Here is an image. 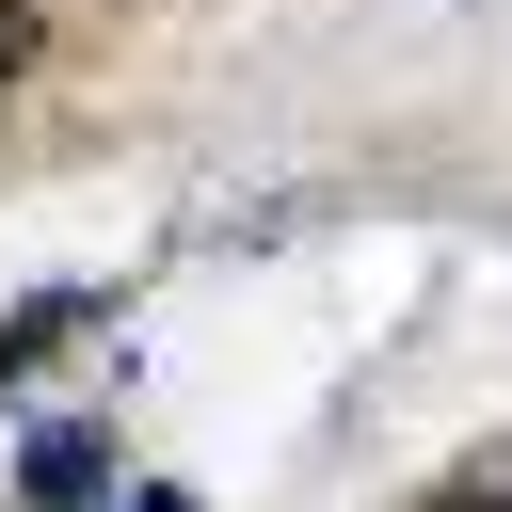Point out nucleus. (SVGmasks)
<instances>
[{
    "label": "nucleus",
    "mask_w": 512,
    "mask_h": 512,
    "mask_svg": "<svg viewBox=\"0 0 512 512\" xmlns=\"http://www.w3.org/2000/svg\"><path fill=\"white\" fill-rule=\"evenodd\" d=\"M16 64H32V16H16V0H0V80H16Z\"/></svg>",
    "instance_id": "2"
},
{
    "label": "nucleus",
    "mask_w": 512,
    "mask_h": 512,
    "mask_svg": "<svg viewBox=\"0 0 512 512\" xmlns=\"http://www.w3.org/2000/svg\"><path fill=\"white\" fill-rule=\"evenodd\" d=\"M16 480H32V512H80V496L112 480V448H96V432H32V464H16Z\"/></svg>",
    "instance_id": "1"
},
{
    "label": "nucleus",
    "mask_w": 512,
    "mask_h": 512,
    "mask_svg": "<svg viewBox=\"0 0 512 512\" xmlns=\"http://www.w3.org/2000/svg\"><path fill=\"white\" fill-rule=\"evenodd\" d=\"M432 512H512V496H432Z\"/></svg>",
    "instance_id": "4"
},
{
    "label": "nucleus",
    "mask_w": 512,
    "mask_h": 512,
    "mask_svg": "<svg viewBox=\"0 0 512 512\" xmlns=\"http://www.w3.org/2000/svg\"><path fill=\"white\" fill-rule=\"evenodd\" d=\"M128 512H192V496H176V480H160V496H128Z\"/></svg>",
    "instance_id": "3"
}]
</instances>
